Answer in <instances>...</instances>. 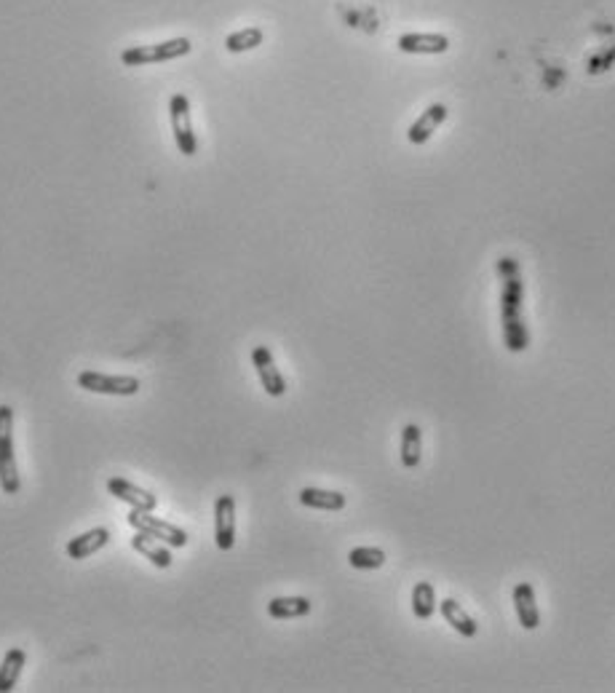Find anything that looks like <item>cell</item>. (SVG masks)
<instances>
[{
  "mask_svg": "<svg viewBox=\"0 0 615 693\" xmlns=\"http://www.w3.org/2000/svg\"><path fill=\"white\" fill-rule=\"evenodd\" d=\"M131 546H134V551H139L142 557L150 560L156 568H161V571L172 568V554H169V549H167L164 541L152 538V535H147V533H136V535L131 538Z\"/></svg>",
  "mask_w": 615,
  "mask_h": 693,
  "instance_id": "5bb4252c",
  "label": "cell"
},
{
  "mask_svg": "<svg viewBox=\"0 0 615 693\" xmlns=\"http://www.w3.org/2000/svg\"><path fill=\"white\" fill-rule=\"evenodd\" d=\"M444 121H447V107H444L441 102L428 105V110H423V115L409 126L407 140H409L412 145H425L431 136H433V131H436Z\"/></svg>",
  "mask_w": 615,
  "mask_h": 693,
  "instance_id": "30bf717a",
  "label": "cell"
},
{
  "mask_svg": "<svg viewBox=\"0 0 615 693\" xmlns=\"http://www.w3.org/2000/svg\"><path fill=\"white\" fill-rule=\"evenodd\" d=\"M78 385L91 393H107V396H134L139 393L142 383L134 375H102L94 370H86L78 375Z\"/></svg>",
  "mask_w": 615,
  "mask_h": 693,
  "instance_id": "8992f818",
  "label": "cell"
},
{
  "mask_svg": "<svg viewBox=\"0 0 615 693\" xmlns=\"http://www.w3.org/2000/svg\"><path fill=\"white\" fill-rule=\"evenodd\" d=\"M348 563L356 571H378L385 565V551L378 546H356L348 551Z\"/></svg>",
  "mask_w": 615,
  "mask_h": 693,
  "instance_id": "44dd1931",
  "label": "cell"
},
{
  "mask_svg": "<svg viewBox=\"0 0 615 693\" xmlns=\"http://www.w3.org/2000/svg\"><path fill=\"white\" fill-rule=\"evenodd\" d=\"M252 364H254V370H257V375H260V383H262V388H265L268 396L278 399V396L286 393V380H284V375L278 372V367H276L273 354H270L268 346H257V348L252 351Z\"/></svg>",
  "mask_w": 615,
  "mask_h": 693,
  "instance_id": "52a82bcc",
  "label": "cell"
},
{
  "mask_svg": "<svg viewBox=\"0 0 615 693\" xmlns=\"http://www.w3.org/2000/svg\"><path fill=\"white\" fill-rule=\"evenodd\" d=\"M27 664V653L22 648H9L4 661H0V693H9L17 688L19 674Z\"/></svg>",
  "mask_w": 615,
  "mask_h": 693,
  "instance_id": "e0dca14e",
  "label": "cell"
},
{
  "mask_svg": "<svg viewBox=\"0 0 615 693\" xmlns=\"http://www.w3.org/2000/svg\"><path fill=\"white\" fill-rule=\"evenodd\" d=\"M314 608V603L308 597H273L268 603V616L276 621H286V619H302Z\"/></svg>",
  "mask_w": 615,
  "mask_h": 693,
  "instance_id": "ac0fdd59",
  "label": "cell"
},
{
  "mask_svg": "<svg viewBox=\"0 0 615 693\" xmlns=\"http://www.w3.org/2000/svg\"><path fill=\"white\" fill-rule=\"evenodd\" d=\"M214 541L217 549L230 551L236 546V498L220 495L214 503Z\"/></svg>",
  "mask_w": 615,
  "mask_h": 693,
  "instance_id": "ba28073f",
  "label": "cell"
},
{
  "mask_svg": "<svg viewBox=\"0 0 615 693\" xmlns=\"http://www.w3.org/2000/svg\"><path fill=\"white\" fill-rule=\"evenodd\" d=\"M300 503L316 511H343L346 509V495L338 490H322V487H302L300 490Z\"/></svg>",
  "mask_w": 615,
  "mask_h": 693,
  "instance_id": "2e32d148",
  "label": "cell"
},
{
  "mask_svg": "<svg viewBox=\"0 0 615 693\" xmlns=\"http://www.w3.org/2000/svg\"><path fill=\"white\" fill-rule=\"evenodd\" d=\"M107 541H110V530L94 527V530L67 541V557L70 560H86V557H91V554H97L102 546H107Z\"/></svg>",
  "mask_w": 615,
  "mask_h": 693,
  "instance_id": "4fadbf2b",
  "label": "cell"
},
{
  "mask_svg": "<svg viewBox=\"0 0 615 693\" xmlns=\"http://www.w3.org/2000/svg\"><path fill=\"white\" fill-rule=\"evenodd\" d=\"M399 49L404 54H447L449 38L441 33H407L399 38Z\"/></svg>",
  "mask_w": 615,
  "mask_h": 693,
  "instance_id": "8fae6325",
  "label": "cell"
},
{
  "mask_svg": "<svg viewBox=\"0 0 615 693\" xmlns=\"http://www.w3.org/2000/svg\"><path fill=\"white\" fill-rule=\"evenodd\" d=\"M412 613L417 621H431L436 613V592L428 581L415 584L412 589Z\"/></svg>",
  "mask_w": 615,
  "mask_h": 693,
  "instance_id": "ffe728a7",
  "label": "cell"
},
{
  "mask_svg": "<svg viewBox=\"0 0 615 693\" xmlns=\"http://www.w3.org/2000/svg\"><path fill=\"white\" fill-rule=\"evenodd\" d=\"M265 41L262 30L260 27H244V30H236L225 38V49L230 54H241V51H252L257 49L260 43Z\"/></svg>",
  "mask_w": 615,
  "mask_h": 693,
  "instance_id": "7402d4cb",
  "label": "cell"
},
{
  "mask_svg": "<svg viewBox=\"0 0 615 693\" xmlns=\"http://www.w3.org/2000/svg\"><path fill=\"white\" fill-rule=\"evenodd\" d=\"M169 121H172V134H175V143L177 151L183 156H196L199 153V143H196V134H193V121H191V102L185 94H175L169 99Z\"/></svg>",
  "mask_w": 615,
  "mask_h": 693,
  "instance_id": "277c9868",
  "label": "cell"
},
{
  "mask_svg": "<svg viewBox=\"0 0 615 693\" xmlns=\"http://www.w3.org/2000/svg\"><path fill=\"white\" fill-rule=\"evenodd\" d=\"M514 608H517V619L522 624V629L533 632L541 627V613H538V603H535V589L533 584L522 581L514 587Z\"/></svg>",
  "mask_w": 615,
  "mask_h": 693,
  "instance_id": "7c38bea8",
  "label": "cell"
},
{
  "mask_svg": "<svg viewBox=\"0 0 615 693\" xmlns=\"http://www.w3.org/2000/svg\"><path fill=\"white\" fill-rule=\"evenodd\" d=\"M439 608H441V616H444V621L460 635V637H477V632H479V624L471 619V613H466V608L460 605L457 600H441L439 603Z\"/></svg>",
  "mask_w": 615,
  "mask_h": 693,
  "instance_id": "9a60e30c",
  "label": "cell"
},
{
  "mask_svg": "<svg viewBox=\"0 0 615 693\" xmlns=\"http://www.w3.org/2000/svg\"><path fill=\"white\" fill-rule=\"evenodd\" d=\"M423 458V432L417 424H407L401 429V463L407 469H417Z\"/></svg>",
  "mask_w": 615,
  "mask_h": 693,
  "instance_id": "d6986e66",
  "label": "cell"
},
{
  "mask_svg": "<svg viewBox=\"0 0 615 693\" xmlns=\"http://www.w3.org/2000/svg\"><path fill=\"white\" fill-rule=\"evenodd\" d=\"M501 279H503V292H501V319H503V340L511 354H522L530 346V335L525 327L522 316V300H525V284L517 260L503 257L501 265Z\"/></svg>",
  "mask_w": 615,
  "mask_h": 693,
  "instance_id": "6da1fadb",
  "label": "cell"
},
{
  "mask_svg": "<svg viewBox=\"0 0 615 693\" xmlns=\"http://www.w3.org/2000/svg\"><path fill=\"white\" fill-rule=\"evenodd\" d=\"M193 43L188 38H172L164 43H150V46H131L121 54V62L128 67H142V65H156V62H172L180 57H188Z\"/></svg>",
  "mask_w": 615,
  "mask_h": 693,
  "instance_id": "3957f363",
  "label": "cell"
},
{
  "mask_svg": "<svg viewBox=\"0 0 615 693\" xmlns=\"http://www.w3.org/2000/svg\"><path fill=\"white\" fill-rule=\"evenodd\" d=\"M128 525H131L136 533H147V535H152V538L164 541L167 546H175V549L188 546V533H185L183 527H177V525H172V522H164L161 517H152V511H139V509H134V511L128 514Z\"/></svg>",
  "mask_w": 615,
  "mask_h": 693,
  "instance_id": "5b68a950",
  "label": "cell"
},
{
  "mask_svg": "<svg viewBox=\"0 0 615 693\" xmlns=\"http://www.w3.org/2000/svg\"><path fill=\"white\" fill-rule=\"evenodd\" d=\"M0 487L6 495H17L22 487L14 453V409L9 404H0Z\"/></svg>",
  "mask_w": 615,
  "mask_h": 693,
  "instance_id": "7a4b0ae2",
  "label": "cell"
},
{
  "mask_svg": "<svg viewBox=\"0 0 615 693\" xmlns=\"http://www.w3.org/2000/svg\"><path fill=\"white\" fill-rule=\"evenodd\" d=\"M107 493L115 495L121 503H128L131 509H139V511H156V506H159V498L152 495L150 490H142V487H136L134 482H128L123 477L107 479Z\"/></svg>",
  "mask_w": 615,
  "mask_h": 693,
  "instance_id": "9c48e42d",
  "label": "cell"
}]
</instances>
